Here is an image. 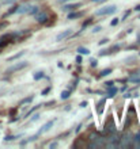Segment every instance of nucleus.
Masks as SVG:
<instances>
[{
  "instance_id": "9d476101",
  "label": "nucleus",
  "mask_w": 140,
  "mask_h": 149,
  "mask_svg": "<svg viewBox=\"0 0 140 149\" xmlns=\"http://www.w3.org/2000/svg\"><path fill=\"white\" fill-rule=\"evenodd\" d=\"M29 10H30V6H20V7H18V10H16V12H19V14H25V12H29Z\"/></svg>"
},
{
  "instance_id": "2f4dec72",
  "label": "nucleus",
  "mask_w": 140,
  "mask_h": 149,
  "mask_svg": "<svg viewBox=\"0 0 140 149\" xmlns=\"http://www.w3.org/2000/svg\"><path fill=\"white\" fill-rule=\"evenodd\" d=\"M76 61L80 64V63H82V57H80V56H78V57H76Z\"/></svg>"
},
{
  "instance_id": "9b49d317",
  "label": "nucleus",
  "mask_w": 140,
  "mask_h": 149,
  "mask_svg": "<svg viewBox=\"0 0 140 149\" xmlns=\"http://www.w3.org/2000/svg\"><path fill=\"white\" fill-rule=\"evenodd\" d=\"M78 53H79V54L89 56V54H90V50H89V49H87V47H83V46H80V47H78Z\"/></svg>"
},
{
  "instance_id": "5701e85b",
  "label": "nucleus",
  "mask_w": 140,
  "mask_h": 149,
  "mask_svg": "<svg viewBox=\"0 0 140 149\" xmlns=\"http://www.w3.org/2000/svg\"><path fill=\"white\" fill-rule=\"evenodd\" d=\"M113 84H114L113 81H106L105 83V87H106V88H109V87H113Z\"/></svg>"
},
{
  "instance_id": "423d86ee",
  "label": "nucleus",
  "mask_w": 140,
  "mask_h": 149,
  "mask_svg": "<svg viewBox=\"0 0 140 149\" xmlns=\"http://www.w3.org/2000/svg\"><path fill=\"white\" fill-rule=\"evenodd\" d=\"M37 22L38 23H46V19H48V14L46 12H39V14H37Z\"/></svg>"
},
{
  "instance_id": "7ed1b4c3",
  "label": "nucleus",
  "mask_w": 140,
  "mask_h": 149,
  "mask_svg": "<svg viewBox=\"0 0 140 149\" xmlns=\"http://www.w3.org/2000/svg\"><path fill=\"white\" fill-rule=\"evenodd\" d=\"M27 67V63L26 61H22V63H18L15 64V65H12V67H10L6 71V73H12V72H16V71H20V69H23V68Z\"/></svg>"
},
{
  "instance_id": "b1692460",
  "label": "nucleus",
  "mask_w": 140,
  "mask_h": 149,
  "mask_svg": "<svg viewBox=\"0 0 140 149\" xmlns=\"http://www.w3.org/2000/svg\"><path fill=\"white\" fill-rule=\"evenodd\" d=\"M99 31H101V26H95L94 30H93V33H99Z\"/></svg>"
},
{
  "instance_id": "c9c22d12",
  "label": "nucleus",
  "mask_w": 140,
  "mask_h": 149,
  "mask_svg": "<svg viewBox=\"0 0 140 149\" xmlns=\"http://www.w3.org/2000/svg\"><path fill=\"white\" fill-rule=\"evenodd\" d=\"M137 39H139V41H140V34H139V36H137Z\"/></svg>"
},
{
  "instance_id": "e433bc0d",
  "label": "nucleus",
  "mask_w": 140,
  "mask_h": 149,
  "mask_svg": "<svg viewBox=\"0 0 140 149\" xmlns=\"http://www.w3.org/2000/svg\"><path fill=\"white\" fill-rule=\"evenodd\" d=\"M139 54H140V53H139Z\"/></svg>"
},
{
  "instance_id": "bb28decb",
  "label": "nucleus",
  "mask_w": 140,
  "mask_h": 149,
  "mask_svg": "<svg viewBox=\"0 0 140 149\" xmlns=\"http://www.w3.org/2000/svg\"><path fill=\"white\" fill-rule=\"evenodd\" d=\"M133 140H135L136 142H139V141H140V132L136 134V136H135V138H133Z\"/></svg>"
},
{
  "instance_id": "a878e982",
  "label": "nucleus",
  "mask_w": 140,
  "mask_h": 149,
  "mask_svg": "<svg viewBox=\"0 0 140 149\" xmlns=\"http://www.w3.org/2000/svg\"><path fill=\"white\" fill-rule=\"evenodd\" d=\"M110 24H112V26H116V24H118V19H117V18H116V19H113L112 22H110Z\"/></svg>"
},
{
  "instance_id": "c756f323",
  "label": "nucleus",
  "mask_w": 140,
  "mask_h": 149,
  "mask_svg": "<svg viewBox=\"0 0 140 149\" xmlns=\"http://www.w3.org/2000/svg\"><path fill=\"white\" fill-rule=\"evenodd\" d=\"M49 91H51V87H48V88H45V90L42 91V95H46L48 92H49Z\"/></svg>"
},
{
  "instance_id": "4468645a",
  "label": "nucleus",
  "mask_w": 140,
  "mask_h": 149,
  "mask_svg": "<svg viewBox=\"0 0 140 149\" xmlns=\"http://www.w3.org/2000/svg\"><path fill=\"white\" fill-rule=\"evenodd\" d=\"M44 77H45L44 72H37V73L34 74V79H35V80H39V79H44Z\"/></svg>"
},
{
  "instance_id": "1a4fd4ad",
  "label": "nucleus",
  "mask_w": 140,
  "mask_h": 149,
  "mask_svg": "<svg viewBox=\"0 0 140 149\" xmlns=\"http://www.w3.org/2000/svg\"><path fill=\"white\" fill-rule=\"evenodd\" d=\"M80 16H83V12H75V11H71L70 14H68V19H78V18H80Z\"/></svg>"
},
{
  "instance_id": "0eeeda50",
  "label": "nucleus",
  "mask_w": 140,
  "mask_h": 149,
  "mask_svg": "<svg viewBox=\"0 0 140 149\" xmlns=\"http://www.w3.org/2000/svg\"><path fill=\"white\" fill-rule=\"evenodd\" d=\"M78 7H80V3H76V4H65L63 6V11H75Z\"/></svg>"
},
{
  "instance_id": "f3484780",
  "label": "nucleus",
  "mask_w": 140,
  "mask_h": 149,
  "mask_svg": "<svg viewBox=\"0 0 140 149\" xmlns=\"http://www.w3.org/2000/svg\"><path fill=\"white\" fill-rule=\"evenodd\" d=\"M37 12H38V7H30V10H29V14H31V15H34Z\"/></svg>"
},
{
  "instance_id": "f03ea898",
  "label": "nucleus",
  "mask_w": 140,
  "mask_h": 149,
  "mask_svg": "<svg viewBox=\"0 0 140 149\" xmlns=\"http://www.w3.org/2000/svg\"><path fill=\"white\" fill-rule=\"evenodd\" d=\"M15 37H16L15 33H12V34H6V36H3L1 38H0V47H3V46H6V45H8L10 42H12Z\"/></svg>"
},
{
  "instance_id": "f8f14e48",
  "label": "nucleus",
  "mask_w": 140,
  "mask_h": 149,
  "mask_svg": "<svg viewBox=\"0 0 140 149\" xmlns=\"http://www.w3.org/2000/svg\"><path fill=\"white\" fill-rule=\"evenodd\" d=\"M112 73V69L110 68H108V69H105V71H102L101 74H99V77H103V76H108V74Z\"/></svg>"
},
{
  "instance_id": "dca6fc26",
  "label": "nucleus",
  "mask_w": 140,
  "mask_h": 149,
  "mask_svg": "<svg viewBox=\"0 0 140 149\" xmlns=\"http://www.w3.org/2000/svg\"><path fill=\"white\" fill-rule=\"evenodd\" d=\"M23 54H25V52H20V53H18V54H15V56H12V57H10V58H8V61H12V60L19 58L20 56H23Z\"/></svg>"
},
{
  "instance_id": "20e7f679",
  "label": "nucleus",
  "mask_w": 140,
  "mask_h": 149,
  "mask_svg": "<svg viewBox=\"0 0 140 149\" xmlns=\"http://www.w3.org/2000/svg\"><path fill=\"white\" fill-rule=\"evenodd\" d=\"M72 34V29H67V30H64V31H61L60 34H58L57 37H56V39L57 41H61V39H65L68 38V37Z\"/></svg>"
},
{
  "instance_id": "a211bd4d",
  "label": "nucleus",
  "mask_w": 140,
  "mask_h": 149,
  "mask_svg": "<svg viewBox=\"0 0 140 149\" xmlns=\"http://www.w3.org/2000/svg\"><path fill=\"white\" fill-rule=\"evenodd\" d=\"M103 103H105V100H102V102L99 103V106H98V114H102V111H103Z\"/></svg>"
},
{
  "instance_id": "39448f33",
  "label": "nucleus",
  "mask_w": 140,
  "mask_h": 149,
  "mask_svg": "<svg viewBox=\"0 0 140 149\" xmlns=\"http://www.w3.org/2000/svg\"><path fill=\"white\" fill-rule=\"evenodd\" d=\"M53 123H55V119H52V121L46 122V123H45V125L42 126V129H41V130L38 132V134H44V133H46L48 130H49V129L52 127V126H53Z\"/></svg>"
},
{
  "instance_id": "2eb2a0df",
  "label": "nucleus",
  "mask_w": 140,
  "mask_h": 149,
  "mask_svg": "<svg viewBox=\"0 0 140 149\" xmlns=\"http://www.w3.org/2000/svg\"><path fill=\"white\" fill-rule=\"evenodd\" d=\"M70 94H71L70 91H63L60 96H61V99H68V98H70Z\"/></svg>"
},
{
  "instance_id": "6ab92c4d",
  "label": "nucleus",
  "mask_w": 140,
  "mask_h": 149,
  "mask_svg": "<svg viewBox=\"0 0 140 149\" xmlns=\"http://www.w3.org/2000/svg\"><path fill=\"white\" fill-rule=\"evenodd\" d=\"M15 138H18V137H16V136H7L4 140H6V141H12V140H15Z\"/></svg>"
},
{
  "instance_id": "f257e3e1",
  "label": "nucleus",
  "mask_w": 140,
  "mask_h": 149,
  "mask_svg": "<svg viewBox=\"0 0 140 149\" xmlns=\"http://www.w3.org/2000/svg\"><path fill=\"white\" fill-rule=\"evenodd\" d=\"M116 11H117V6H106V7L98 10V11L95 12V15H98V16H101V15H112V14H114Z\"/></svg>"
},
{
  "instance_id": "f704fd0d",
  "label": "nucleus",
  "mask_w": 140,
  "mask_h": 149,
  "mask_svg": "<svg viewBox=\"0 0 140 149\" xmlns=\"http://www.w3.org/2000/svg\"><path fill=\"white\" fill-rule=\"evenodd\" d=\"M135 10H136V11H140V6H136V7H135Z\"/></svg>"
},
{
  "instance_id": "cd10ccee",
  "label": "nucleus",
  "mask_w": 140,
  "mask_h": 149,
  "mask_svg": "<svg viewBox=\"0 0 140 149\" xmlns=\"http://www.w3.org/2000/svg\"><path fill=\"white\" fill-rule=\"evenodd\" d=\"M108 41H109V39H108V38H103V39H101V41H99V45H105V43L108 42Z\"/></svg>"
},
{
  "instance_id": "393cba45",
  "label": "nucleus",
  "mask_w": 140,
  "mask_h": 149,
  "mask_svg": "<svg viewBox=\"0 0 140 149\" xmlns=\"http://www.w3.org/2000/svg\"><path fill=\"white\" fill-rule=\"evenodd\" d=\"M38 118H39V115H38V114H35L34 117H33V118H31V119H30V122H35V121H37V119H38Z\"/></svg>"
},
{
  "instance_id": "7c9ffc66",
  "label": "nucleus",
  "mask_w": 140,
  "mask_h": 149,
  "mask_svg": "<svg viewBox=\"0 0 140 149\" xmlns=\"http://www.w3.org/2000/svg\"><path fill=\"white\" fill-rule=\"evenodd\" d=\"M56 146H57V142H53V144L49 145V148H56Z\"/></svg>"
},
{
  "instance_id": "c85d7f7f",
  "label": "nucleus",
  "mask_w": 140,
  "mask_h": 149,
  "mask_svg": "<svg viewBox=\"0 0 140 149\" xmlns=\"http://www.w3.org/2000/svg\"><path fill=\"white\" fill-rule=\"evenodd\" d=\"M97 65H98L97 60H91V67H97Z\"/></svg>"
},
{
  "instance_id": "473e14b6",
  "label": "nucleus",
  "mask_w": 140,
  "mask_h": 149,
  "mask_svg": "<svg viewBox=\"0 0 140 149\" xmlns=\"http://www.w3.org/2000/svg\"><path fill=\"white\" fill-rule=\"evenodd\" d=\"M91 1H94V3H102V1H105V0H91Z\"/></svg>"
},
{
  "instance_id": "aec40b11",
  "label": "nucleus",
  "mask_w": 140,
  "mask_h": 149,
  "mask_svg": "<svg viewBox=\"0 0 140 149\" xmlns=\"http://www.w3.org/2000/svg\"><path fill=\"white\" fill-rule=\"evenodd\" d=\"M33 100V96H30V98H26V99H23L22 102H20V104H23V103H29V102H31Z\"/></svg>"
},
{
  "instance_id": "ddd939ff",
  "label": "nucleus",
  "mask_w": 140,
  "mask_h": 149,
  "mask_svg": "<svg viewBox=\"0 0 140 149\" xmlns=\"http://www.w3.org/2000/svg\"><path fill=\"white\" fill-rule=\"evenodd\" d=\"M116 92H117V88H114V87H109V88H108V94H109V96H113Z\"/></svg>"
},
{
  "instance_id": "412c9836",
  "label": "nucleus",
  "mask_w": 140,
  "mask_h": 149,
  "mask_svg": "<svg viewBox=\"0 0 140 149\" xmlns=\"http://www.w3.org/2000/svg\"><path fill=\"white\" fill-rule=\"evenodd\" d=\"M16 10H18V7H12L10 11L7 12V15H11V14H14V12H16Z\"/></svg>"
},
{
  "instance_id": "72a5a7b5",
  "label": "nucleus",
  "mask_w": 140,
  "mask_h": 149,
  "mask_svg": "<svg viewBox=\"0 0 140 149\" xmlns=\"http://www.w3.org/2000/svg\"><path fill=\"white\" fill-rule=\"evenodd\" d=\"M86 104H87V102H82L80 103V107H86Z\"/></svg>"
},
{
  "instance_id": "6e6552de",
  "label": "nucleus",
  "mask_w": 140,
  "mask_h": 149,
  "mask_svg": "<svg viewBox=\"0 0 140 149\" xmlns=\"http://www.w3.org/2000/svg\"><path fill=\"white\" fill-rule=\"evenodd\" d=\"M105 132L106 133H114L116 132V126H114V122L109 121V123H105Z\"/></svg>"
},
{
  "instance_id": "4be33fe9",
  "label": "nucleus",
  "mask_w": 140,
  "mask_h": 149,
  "mask_svg": "<svg viewBox=\"0 0 140 149\" xmlns=\"http://www.w3.org/2000/svg\"><path fill=\"white\" fill-rule=\"evenodd\" d=\"M90 23H91V19H89V20H87V22H86V23H83V26H82V29H83V30H84V29L87 27V26H89Z\"/></svg>"
}]
</instances>
